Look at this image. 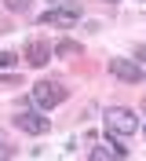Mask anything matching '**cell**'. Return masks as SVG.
Here are the masks:
<instances>
[{
    "instance_id": "cell-1",
    "label": "cell",
    "mask_w": 146,
    "mask_h": 161,
    "mask_svg": "<svg viewBox=\"0 0 146 161\" xmlns=\"http://www.w3.org/2000/svg\"><path fill=\"white\" fill-rule=\"evenodd\" d=\"M66 84L55 77H44L33 84V92H29V103H33V110H55L58 103H66Z\"/></svg>"
},
{
    "instance_id": "cell-2",
    "label": "cell",
    "mask_w": 146,
    "mask_h": 161,
    "mask_svg": "<svg viewBox=\"0 0 146 161\" xmlns=\"http://www.w3.org/2000/svg\"><path fill=\"white\" fill-rule=\"evenodd\" d=\"M80 19H84L80 4H55V8H48L40 15V22H44V26H55V30H69V26H77Z\"/></svg>"
},
{
    "instance_id": "cell-3",
    "label": "cell",
    "mask_w": 146,
    "mask_h": 161,
    "mask_svg": "<svg viewBox=\"0 0 146 161\" xmlns=\"http://www.w3.org/2000/svg\"><path fill=\"white\" fill-rule=\"evenodd\" d=\"M102 121H106V132H113V136H132V132L139 128L135 110H128V106H110V110L102 114Z\"/></svg>"
},
{
    "instance_id": "cell-4",
    "label": "cell",
    "mask_w": 146,
    "mask_h": 161,
    "mask_svg": "<svg viewBox=\"0 0 146 161\" xmlns=\"http://www.w3.org/2000/svg\"><path fill=\"white\" fill-rule=\"evenodd\" d=\"M15 128L26 132V136H48L51 121H48L44 110H19V114H15Z\"/></svg>"
},
{
    "instance_id": "cell-5",
    "label": "cell",
    "mask_w": 146,
    "mask_h": 161,
    "mask_svg": "<svg viewBox=\"0 0 146 161\" xmlns=\"http://www.w3.org/2000/svg\"><path fill=\"white\" fill-rule=\"evenodd\" d=\"M110 73H113L117 80H124V84H139L143 80V70H139V62L135 59H110Z\"/></svg>"
},
{
    "instance_id": "cell-6",
    "label": "cell",
    "mask_w": 146,
    "mask_h": 161,
    "mask_svg": "<svg viewBox=\"0 0 146 161\" xmlns=\"http://www.w3.org/2000/svg\"><path fill=\"white\" fill-rule=\"evenodd\" d=\"M51 55H55V51H51V44H48V40H40V37H33V40L26 44V62H29V66H37V70H44V66H48Z\"/></svg>"
},
{
    "instance_id": "cell-7",
    "label": "cell",
    "mask_w": 146,
    "mask_h": 161,
    "mask_svg": "<svg viewBox=\"0 0 146 161\" xmlns=\"http://www.w3.org/2000/svg\"><path fill=\"white\" fill-rule=\"evenodd\" d=\"M88 161H121V158L113 154V147H106V143H102V147H95V150L88 154Z\"/></svg>"
},
{
    "instance_id": "cell-8",
    "label": "cell",
    "mask_w": 146,
    "mask_h": 161,
    "mask_svg": "<svg viewBox=\"0 0 146 161\" xmlns=\"http://www.w3.org/2000/svg\"><path fill=\"white\" fill-rule=\"evenodd\" d=\"M51 51H55V55H62V59H73V55H77V40H58V48H51Z\"/></svg>"
},
{
    "instance_id": "cell-9",
    "label": "cell",
    "mask_w": 146,
    "mask_h": 161,
    "mask_svg": "<svg viewBox=\"0 0 146 161\" xmlns=\"http://www.w3.org/2000/svg\"><path fill=\"white\" fill-rule=\"evenodd\" d=\"M4 8H8L11 15H26V11L33 8V0H4Z\"/></svg>"
},
{
    "instance_id": "cell-10",
    "label": "cell",
    "mask_w": 146,
    "mask_h": 161,
    "mask_svg": "<svg viewBox=\"0 0 146 161\" xmlns=\"http://www.w3.org/2000/svg\"><path fill=\"white\" fill-rule=\"evenodd\" d=\"M110 147H113V154H117V158H124V154H128V147L121 143V136H113V132H110Z\"/></svg>"
},
{
    "instance_id": "cell-11",
    "label": "cell",
    "mask_w": 146,
    "mask_h": 161,
    "mask_svg": "<svg viewBox=\"0 0 146 161\" xmlns=\"http://www.w3.org/2000/svg\"><path fill=\"white\" fill-rule=\"evenodd\" d=\"M132 59H135V62H146V44H135V48H132Z\"/></svg>"
},
{
    "instance_id": "cell-12",
    "label": "cell",
    "mask_w": 146,
    "mask_h": 161,
    "mask_svg": "<svg viewBox=\"0 0 146 161\" xmlns=\"http://www.w3.org/2000/svg\"><path fill=\"white\" fill-rule=\"evenodd\" d=\"M11 62H15V51H0V70H4V66H11Z\"/></svg>"
},
{
    "instance_id": "cell-13",
    "label": "cell",
    "mask_w": 146,
    "mask_h": 161,
    "mask_svg": "<svg viewBox=\"0 0 146 161\" xmlns=\"http://www.w3.org/2000/svg\"><path fill=\"white\" fill-rule=\"evenodd\" d=\"M0 158H8V143H4V136H0Z\"/></svg>"
},
{
    "instance_id": "cell-14",
    "label": "cell",
    "mask_w": 146,
    "mask_h": 161,
    "mask_svg": "<svg viewBox=\"0 0 146 161\" xmlns=\"http://www.w3.org/2000/svg\"><path fill=\"white\" fill-rule=\"evenodd\" d=\"M106 4H117V0H106Z\"/></svg>"
},
{
    "instance_id": "cell-15",
    "label": "cell",
    "mask_w": 146,
    "mask_h": 161,
    "mask_svg": "<svg viewBox=\"0 0 146 161\" xmlns=\"http://www.w3.org/2000/svg\"><path fill=\"white\" fill-rule=\"evenodd\" d=\"M143 84H146V73H143Z\"/></svg>"
},
{
    "instance_id": "cell-16",
    "label": "cell",
    "mask_w": 146,
    "mask_h": 161,
    "mask_svg": "<svg viewBox=\"0 0 146 161\" xmlns=\"http://www.w3.org/2000/svg\"><path fill=\"white\" fill-rule=\"evenodd\" d=\"M0 161H8V158H0Z\"/></svg>"
}]
</instances>
